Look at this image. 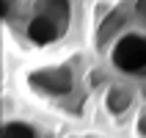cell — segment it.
<instances>
[{
    "mask_svg": "<svg viewBox=\"0 0 146 138\" xmlns=\"http://www.w3.org/2000/svg\"><path fill=\"white\" fill-rule=\"evenodd\" d=\"M113 64L121 69V72H130V75H143L146 72V39L143 36H124L119 39V44H113Z\"/></svg>",
    "mask_w": 146,
    "mask_h": 138,
    "instance_id": "6da1fadb",
    "label": "cell"
},
{
    "mask_svg": "<svg viewBox=\"0 0 146 138\" xmlns=\"http://www.w3.org/2000/svg\"><path fill=\"white\" fill-rule=\"evenodd\" d=\"M28 36H31L36 44H47V41H55L61 36V28H58L55 19H50V17H36L28 28Z\"/></svg>",
    "mask_w": 146,
    "mask_h": 138,
    "instance_id": "7a4b0ae2",
    "label": "cell"
},
{
    "mask_svg": "<svg viewBox=\"0 0 146 138\" xmlns=\"http://www.w3.org/2000/svg\"><path fill=\"white\" fill-rule=\"evenodd\" d=\"M3 138H33V133L28 127H22V124H17V127H6Z\"/></svg>",
    "mask_w": 146,
    "mask_h": 138,
    "instance_id": "3957f363",
    "label": "cell"
}]
</instances>
